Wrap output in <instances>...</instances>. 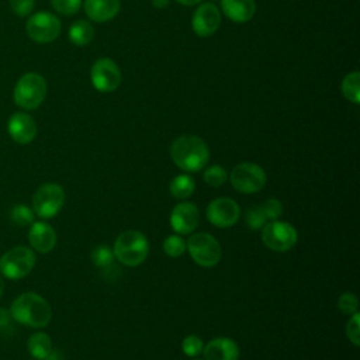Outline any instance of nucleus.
<instances>
[{
	"label": "nucleus",
	"instance_id": "nucleus-15",
	"mask_svg": "<svg viewBox=\"0 0 360 360\" xmlns=\"http://www.w3.org/2000/svg\"><path fill=\"white\" fill-rule=\"evenodd\" d=\"M7 131L14 142L27 145L37 136V122L27 112H14L8 118Z\"/></svg>",
	"mask_w": 360,
	"mask_h": 360
},
{
	"label": "nucleus",
	"instance_id": "nucleus-35",
	"mask_svg": "<svg viewBox=\"0 0 360 360\" xmlns=\"http://www.w3.org/2000/svg\"><path fill=\"white\" fill-rule=\"evenodd\" d=\"M13 316L10 309L0 307V333L6 332H13Z\"/></svg>",
	"mask_w": 360,
	"mask_h": 360
},
{
	"label": "nucleus",
	"instance_id": "nucleus-8",
	"mask_svg": "<svg viewBox=\"0 0 360 360\" xmlns=\"http://www.w3.org/2000/svg\"><path fill=\"white\" fill-rule=\"evenodd\" d=\"M65 204V191L56 183H45L32 195V210L39 218L55 217Z\"/></svg>",
	"mask_w": 360,
	"mask_h": 360
},
{
	"label": "nucleus",
	"instance_id": "nucleus-25",
	"mask_svg": "<svg viewBox=\"0 0 360 360\" xmlns=\"http://www.w3.org/2000/svg\"><path fill=\"white\" fill-rule=\"evenodd\" d=\"M93 263L100 267V269H105L108 266H111L114 263V252L110 246L107 245H98L91 250L90 255Z\"/></svg>",
	"mask_w": 360,
	"mask_h": 360
},
{
	"label": "nucleus",
	"instance_id": "nucleus-32",
	"mask_svg": "<svg viewBox=\"0 0 360 360\" xmlns=\"http://www.w3.org/2000/svg\"><path fill=\"white\" fill-rule=\"evenodd\" d=\"M267 221L278 219L283 214V204L277 198H269L263 204H260Z\"/></svg>",
	"mask_w": 360,
	"mask_h": 360
},
{
	"label": "nucleus",
	"instance_id": "nucleus-22",
	"mask_svg": "<svg viewBox=\"0 0 360 360\" xmlns=\"http://www.w3.org/2000/svg\"><path fill=\"white\" fill-rule=\"evenodd\" d=\"M194 190H195V181L188 174H179L169 184L170 194L179 200H184L190 197L194 193Z\"/></svg>",
	"mask_w": 360,
	"mask_h": 360
},
{
	"label": "nucleus",
	"instance_id": "nucleus-17",
	"mask_svg": "<svg viewBox=\"0 0 360 360\" xmlns=\"http://www.w3.org/2000/svg\"><path fill=\"white\" fill-rule=\"evenodd\" d=\"M205 360H238L239 346L231 338H214L204 347Z\"/></svg>",
	"mask_w": 360,
	"mask_h": 360
},
{
	"label": "nucleus",
	"instance_id": "nucleus-21",
	"mask_svg": "<svg viewBox=\"0 0 360 360\" xmlns=\"http://www.w3.org/2000/svg\"><path fill=\"white\" fill-rule=\"evenodd\" d=\"M94 37L93 25L86 20L75 21L69 28V41L76 46L87 45Z\"/></svg>",
	"mask_w": 360,
	"mask_h": 360
},
{
	"label": "nucleus",
	"instance_id": "nucleus-18",
	"mask_svg": "<svg viewBox=\"0 0 360 360\" xmlns=\"http://www.w3.org/2000/svg\"><path fill=\"white\" fill-rule=\"evenodd\" d=\"M222 13L233 22L242 24L253 18L256 13L255 0H219Z\"/></svg>",
	"mask_w": 360,
	"mask_h": 360
},
{
	"label": "nucleus",
	"instance_id": "nucleus-33",
	"mask_svg": "<svg viewBox=\"0 0 360 360\" xmlns=\"http://www.w3.org/2000/svg\"><path fill=\"white\" fill-rule=\"evenodd\" d=\"M346 336L354 346H359V343H360V315H359V312L353 314V316L346 323Z\"/></svg>",
	"mask_w": 360,
	"mask_h": 360
},
{
	"label": "nucleus",
	"instance_id": "nucleus-1",
	"mask_svg": "<svg viewBox=\"0 0 360 360\" xmlns=\"http://www.w3.org/2000/svg\"><path fill=\"white\" fill-rule=\"evenodd\" d=\"M170 158L177 167L193 173L201 170L210 160L205 141L197 135H181L170 145Z\"/></svg>",
	"mask_w": 360,
	"mask_h": 360
},
{
	"label": "nucleus",
	"instance_id": "nucleus-27",
	"mask_svg": "<svg viewBox=\"0 0 360 360\" xmlns=\"http://www.w3.org/2000/svg\"><path fill=\"white\" fill-rule=\"evenodd\" d=\"M245 219H246V225H248L250 229H253V231H257V229L263 228V226L269 222L260 205H253V207H250V208L246 211Z\"/></svg>",
	"mask_w": 360,
	"mask_h": 360
},
{
	"label": "nucleus",
	"instance_id": "nucleus-38",
	"mask_svg": "<svg viewBox=\"0 0 360 360\" xmlns=\"http://www.w3.org/2000/svg\"><path fill=\"white\" fill-rule=\"evenodd\" d=\"M3 292H4V281H3V278H1V276H0V298H1Z\"/></svg>",
	"mask_w": 360,
	"mask_h": 360
},
{
	"label": "nucleus",
	"instance_id": "nucleus-7",
	"mask_svg": "<svg viewBox=\"0 0 360 360\" xmlns=\"http://www.w3.org/2000/svg\"><path fill=\"white\" fill-rule=\"evenodd\" d=\"M229 180L236 191L243 194H253L263 190L267 177L264 170L259 165L252 162H243L232 169Z\"/></svg>",
	"mask_w": 360,
	"mask_h": 360
},
{
	"label": "nucleus",
	"instance_id": "nucleus-19",
	"mask_svg": "<svg viewBox=\"0 0 360 360\" xmlns=\"http://www.w3.org/2000/svg\"><path fill=\"white\" fill-rule=\"evenodd\" d=\"M120 0H84V11L91 21L105 22L120 11Z\"/></svg>",
	"mask_w": 360,
	"mask_h": 360
},
{
	"label": "nucleus",
	"instance_id": "nucleus-39",
	"mask_svg": "<svg viewBox=\"0 0 360 360\" xmlns=\"http://www.w3.org/2000/svg\"><path fill=\"white\" fill-rule=\"evenodd\" d=\"M194 360H200V359H194Z\"/></svg>",
	"mask_w": 360,
	"mask_h": 360
},
{
	"label": "nucleus",
	"instance_id": "nucleus-24",
	"mask_svg": "<svg viewBox=\"0 0 360 360\" xmlns=\"http://www.w3.org/2000/svg\"><path fill=\"white\" fill-rule=\"evenodd\" d=\"M10 219L14 225L27 226L34 222L35 212L25 204H17L10 210Z\"/></svg>",
	"mask_w": 360,
	"mask_h": 360
},
{
	"label": "nucleus",
	"instance_id": "nucleus-36",
	"mask_svg": "<svg viewBox=\"0 0 360 360\" xmlns=\"http://www.w3.org/2000/svg\"><path fill=\"white\" fill-rule=\"evenodd\" d=\"M152 1V6L155 7V8H166L167 6H169V1L170 0H150Z\"/></svg>",
	"mask_w": 360,
	"mask_h": 360
},
{
	"label": "nucleus",
	"instance_id": "nucleus-29",
	"mask_svg": "<svg viewBox=\"0 0 360 360\" xmlns=\"http://www.w3.org/2000/svg\"><path fill=\"white\" fill-rule=\"evenodd\" d=\"M359 300L353 292H343L338 300V309L346 315H353L357 312Z\"/></svg>",
	"mask_w": 360,
	"mask_h": 360
},
{
	"label": "nucleus",
	"instance_id": "nucleus-3",
	"mask_svg": "<svg viewBox=\"0 0 360 360\" xmlns=\"http://www.w3.org/2000/svg\"><path fill=\"white\" fill-rule=\"evenodd\" d=\"M112 252L114 257L120 263L128 267H135L146 259L149 252V242L142 232L128 229L118 235L114 242Z\"/></svg>",
	"mask_w": 360,
	"mask_h": 360
},
{
	"label": "nucleus",
	"instance_id": "nucleus-14",
	"mask_svg": "<svg viewBox=\"0 0 360 360\" xmlns=\"http://www.w3.org/2000/svg\"><path fill=\"white\" fill-rule=\"evenodd\" d=\"M200 224V211L194 202L183 201L170 212V225L180 235L193 232Z\"/></svg>",
	"mask_w": 360,
	"mask_h": 360
},
{
	"label": "nucleus",
	"instance_id": "nucleus-28",
	"mask_svg": "<svg viewBox=\"0 0 360 360\" xmlns=\"http://www.w3.org/2000/svg\"><path fill=\"white\" fill-rule=\"evenodd\" d=\"M163 250L170 257H180L186 250V240L179 235H170L163 242Z\"/></svg>",
	"mask_w": 360,
	"mask_h": 360
},
{
	"label": "nucleus",
	"instance_id": "nucleus-10",
	"mask_svg": "<svg viewBox=\"0 0 360 360\" xmlns=\"http://www.w3.org/2000/svg\"><path fill=\"white\" fill-rule=\"evenodd\" d=\"M25 31L32 41L38 44H48L59 37L60 20L52 13L39 11L28 18Z\"/></svg>",
	"mask_w": 360,
	"mask_h": 360
},
{
	"label": "nucleus",
	"instance_id": "nucleus-13",
	"mask_svg": "<svg viewBox=\"0 0 360 360\" xmlns=\"http://www.w3.org/2000/svg\"><path fill=\"white\" fill-rule=\"evenodd\" d=\"M221 24V11L214 3H202L193 14L191 27L198 37H211Z\"/></svg>",
	"mask_w": 360,
	"mask_h": 360
},
{
	"label": "nucleus",
	"instance_id": "nucleus-23",
	"mask_svg": "<svg viewBox=\"0 0 360 360\" xmlns=\"http://www.w3.org/2000/svg\"><path fill=\"white\" fill-rule=\"evenodd\" d=\"M342 93L346 100L353 104L360 103V73L352 72L347 73L342 80Z\"/></svg>",
	"mask_w": 360,
	"mask_h": 360
},
{
	"label": "nucleus",
	"instance_id": "nucleus-16",
	"mask_svg": "<svg viewBox=\"0 0 360 360\" xmlns=\"http://www.w3.org/2000/svg\"><path fill=\"white\" fill-rule=\"evenodd\" d=\"M30 245L39 253L51 252L56 245V232L46 222H32L28 231Z\"/></svg>",
	"mask_w": 360,
	"mask_h": 360
},
{
	"label": "nucleus",
	"instance_id": "nucleus-20",
	"mask_svg": "<svg viewBox=\"0 0 360 360\" xmlns=\"http://www.w3.org/2000/svg\"><path fill=\"white\" fill-rule=\"evenodd\" d=\"M27 349L37 360H45L52 352V340L45 332H35L28 338Z\"/></svg>",
	"mask_w": 360,
	"mask_h": 360
},
{
	"label": "nucleus",
	"instance_id": "nucleus-9",
	"mask_svg": "<svg viewBox=\"0 0 360 360\" xmlns=\"http://www.w3.org/2000/svg\"><path fill=\"white\" fill-rule=\"evenodd\" d=\"M262 240L266 248L274 252H287L292 249L298 240L297 229L284 221H269L262 231Z\"/></svg>",
	"mask_w": 360,
	"mask_h": 360
},
{
	"label": "nucleus",
	"instance_id": "nucleus-30",
	"mask_svg": "<svg viewBox=\"0 0 360 360\" xmlns=\"http://www.w3.org/2000/svg\"><path fill=\"white\" fill-rule=\"evenodd\" d=\"M202 340L197 335H188L181 342V350L188 357H195L202 352Z\"/></svg>",
	"mask_w": 360,
	"mask_h": 360
},
{
	"label": "nucleus",
	"instance_id": "nucleus-37",
	"mask_svg": "<svg viewBox=\"0 0 360 360\" xmlns=\"http://www.w3.org/2000/svg\"><path fill=\"white\" fill-rule=\"evenodd\" d=\"M176 1L183 6H194V4H198L201 0H176Z\"/></svg>",
	"mask_w": 360,
	"mask_h": 360
},
{
	"label": "nucleus",
	"instance_id": "nucleus-31",
	"mask_svg": "<svg viewBox=\"0 0 360 360\" xmlns=\"http://www.w3.org/2000/svg\"><path fill=\"white\" fill-rule=\"evenodd\" d=\"M51 4L55 11L63 15H73L79 11L82 0H51Z\"/></svg>",
	"mask_w": 360,
	"mask_h": 360
},
{
	"label": "nucleus",
	"instance_id": "nucleus-34",
	"mask_svg": "<svg viewBox=\"0 0 360 360\" xmlns=\"http://www.w3.org/2000/svg\"><path fill=\"white\" fill-rule=\"evenodd\" d=\"M35 0H10L11 11L18 17H27L34 10Z\"/></svg>",
	"mask_w": 360,
	"mask_h": 360
},
{
	"label": "nucleus",
	"instance_id": "nucleus-12",
	"mask_svg": "<svg viewBox=\"0 0 360 360\" xmlns=\"http://www.w3.org/2000/svg\"><path fill=\"white\" fill-rule=\"evenodd\" d=\"M210 224L218 228H228L238 222L240 217L239 204L228 197H219L212 200L205 211Z\"/></svg>",
	"mask_w": 360,
	"mask_h": 360
},
{
	"label": "nucleus",
	"instance_id": "nucleus-5",
	"mask_svg": "<svg viewBox=\"0 0 360 360\" xmlns=\"http://www.w3.org/2000/svg\"><path fill=\"white\" fill-rule=\"evenodd\" d=\"M191 259L201 267H214L222 257V248L219 242L207 232L193 233L186 242Z\"/></svg>",
	"mask_w": 360,
	"mask_h": 360
},
{
	"label": "nucleus",
	"instance_id": "nucleus-4",
	"mask_svg": "<svg viewBox=\"0 0 360 360\" xmlns=\"http://www.w3.org/2000/svg\"><path fill=\"white\" fill-rule=\"evenodd\" d=\"M46 96L45 79L34 72L22 75L13 90L14 103L24 110L38 108Z\"/></svg>",
	"mask_w": 360,
	"mask_h": 360
},
{
	"label": "nucleus",
	"instance_id": "nucleus-11",
	"mask_svg": "<svg viewBox=\"0 0 360 360\" xmlns=\"http://www.w3.org/2000/svg\"><path fill=\"white\" fill-rule=\"evenodd\" d=\"M121 70L118 65L108 58H100L94 62L90 70L91 84L97 91L111 93L121 84Z\"/></svg>",
	"mask_w": 360,
	"mask_h": 360
},
{
	"label": "nucleus",
	"instance_id": "nucleus-2",
	"mask_svg": "<svg viewBox=\"0 0 360 360\" xmlns=\"http://www.w3.org/2000/svg\"><path fill=\"white\" fill-rule=\"evenodd\" d=\"M15 322L30 328H44L51 322L52 309L48 301L37 292H22L10 305Z\"/></svg>",
	"mask_w": 360,
	"mask_h": 360
},
{
	"label": "nucleus",
	"instance_id": "nucleus-6",
	"mask_svg": "<svg viewBox=\"0 0 360 360\" xmlns=\"http://www.w3.org/2000/svg\"><path fill=\"white\" fill-rule=\"evenodd\" d=\"M35 262L37 256L32 249L17 246L0 257V273L8 280H20L31 273Z\"/></svg>",
	"mask_w": 360,
	"mask_h": 360
},
{
	"label": "nucleus",
	"instance_id": "nucleus-26",
	"mask_svg": "<svg viewBox=\"0 0 360 360\" xmlns=\"http://www.w3.org/2000/svg\"><path fill=\"white\" fill-rule=\"evenodd\" d=\"M228 173L219 165H212L205 169L204 172V181L211 187H219L226 181Z\"/></svg>",
	"mask_w": 360,
	"mask_h": 360
}]
</instances>
